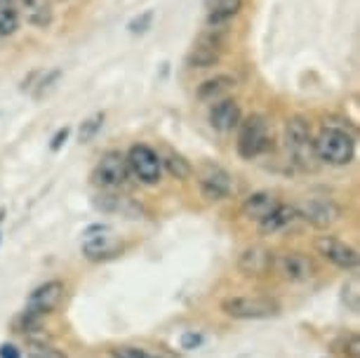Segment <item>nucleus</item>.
Here are the masks:
<instances>
[{
  "label": "nucleus",
  "instance_id": "6",
  "mask_svg": "<svg viewBox=\"0 0 360 358\" xmlns=\"http://www.w3.org/2000/svg\"><path fill=\"white\" fill-rule=\"evenodd\" d=\"M127 167L130 172L137 177L141 184H158L160 177H162V163H160V156L153 151L148 144H134L130 151H127Z\"/></svg>",
  "mask_w": 360,
  "mask_h": 358
},
{
  "label": "nucleus",
  "instance_id": "17",
  "mask_svg": "<svg viewBox=\"0 0 360 358\" xmlns=\"http://www.w3.org/2000/svg\"><path fill=\"white\" fill-rule=\"evenodd\" d=\"M295 219H297L295 205H283L281 203V205H278L266 219L259 222V231L264 236H276V234H281L283 229H288Z\"/></svg>",
  "mask_w": 360,
  "mask_h": 358
},
{
  "label": "nucleus",
  "instance_id": "19",
  "mask_svg": "<svg viewBox=\"0 0 360 358\" xmlns=\"http://www.w3.org/2000/svg\"><path fill=\"white\" fill-rule=\"evenodd\" d=\"M22 8L26 12V19L29 24L38 26V29H47L52 24V5L50 0H26L22 3Z\"/></svg>",
  "mask_w": 360,
  "mask_h": 358
},
{
  "label": "nucleus",
  "instance_id": "21",
  "mask_svg": "<svg viewBox=\"0 0 360 358\" xmlns=\"http://www.w3.org/2000/svg\"><path fill=\"white\" fill-rule=\"evenodd\" d=\"M160 163L162 170H167L176 179H188L193 174V165L184 156H179V153H167L165 158H160Z\"/></svg>",
  "mask_w": 360,
  "mask_h": 358
},
{
  "label": "nucleus",
  "instance_id": "15",
  "mask_svg": "<svg viewBox=\"0 0 360 358\" xmlns=\"http://www.w3.org/2000/svg\"><path fill=\"white\" fill-rule=\"evenodd\" d=\"M278 205H281V200H278L271 191H257L252 196H248L240 210H243V217H245V219L257 222V224H259V222L266 219Z\"/></svg>",
  "mask_w": 360,
  "mask_h": 358
},
{
  "label": "nucleus",
  "instance_id": "24",
  "mask_svg": "<svg viewBox=\"0 0 360 358\" xmlns=\"http://www.w3.org/2000/svg\"><path fill=\"white\" fill-rule=\"evenodd\" d=\"M111 358H158V356L148 354L146 349L139 347H115L111 349Z\"/></svg>",
  "mask_w": 360,
  "mask_h": 358
},
{
  "label": "nucleus",
  "instance_id": "29",
  "mask_svg": "<svg viewBox=\"0 0 360 358\" xmlns=\"http://www.w3.org/2000/svg\"><path fill=\"white\" fill-rule=\"evenodd\" d=\"M0 358H22V351L12 344H0Z\"/></svg>",
  "mask_w": 360,
  "mask_h": 358
},
{
  "label": "nucleus",
  "instance_id": "22",
  "mask_svg": "<svg viewBox=\"0 0 360 358\" xmlns=\"http://www.w3.org/2000/svg\"><path fill=\"white\" fill-rule=\"evenodd\" d=\"M26 358H66V356L59 349H54L52 344H45L43 340H29Z\"/></svg>",
  "mask_w": 360,
  "mask_h": 358
},
{
  "label": "nucleus",
  "instance_id": "23",
  "mask_svg": "<svg viewBox=\"0 0 360 358\" xmlns=\"http://www.w3.org/2000/svg\"><path fill=\"white\" fill-rule=\"evenodd\" d=\"M101 125H104V113H97V116L87 118L83 125H80L78 130V139L83 141V144H87V141H92L94 137H97V132L101 130Z\"/></svg>",
  "mask_w": 360,
  "mask_h": 358
},
{
  "label": "nucleus",
  "instance_id": "2",
  "mask_svg": "<svg viewBox=\"0 0 360 358\" xmlns=\"http://www.w3.org/2000/svg\"><path fill=\"white\" fill-rule=\"evenodd\" d=\"M314 146L318 160L335 167L349 165L353 156H356V139H353V134L337 125H325L321 134L314 137Z\"/></svg>",
  "mask_w": 360,
  "mask_h": 358
},
{
  "label": "nucleus",
  "instance_id": "11",
  "mask_svg": "<svg viewBox=\"0 0 360 358\" xmlns=\"http://www.w3.org/2000/svg\"><path fill=\"white\" fill-rule=\"evenodd\" d=\"M83 255L90 262H101V260H111L115 255H120L123 250V243H120L118 236H113L108 229H99L97 234H87L83 238Z\"/></svg>",
  "mask_w": 360,
  "mask_h": 358
},
{
  "label": "nucleus",
  "instance_id": "12",
  "mask_svg": "<svg viewBox=\"0 0 360 358\" xmlns=\"http://www.w3.org/2000/svg\"><path fill=\"white\" fill-rule=\"evenodd\" d=\"M198 186H200L202 198L210 200V203H217V200H224L231 193V188H233V179H231V174L224 170V167L205 165L200 172Z\"/></svg>",
  "mask_w": 360,
  "mask_h": 358
},
{
  "label": "nucleus",
  "instance_id": "30",
  "mask_svg": "<svg viewBox=\"0 0 360 358\" xmlns=\"http://www.w3.org/2000/svg\"><path fill=\"white\" fill-rule=\"evenodd\" d=\"M66 137H69V127H64V130H59L57 134H54V139H52V151H59L62 148V144L66 141Z\"/></svg>",
  "mask_w": 360,
  "mask_h": 358
},
{
  "label": "nucleus",
  "instance_id": "8",
  "mask_svg": "<svg viewBox=\"0 0 360 358\" xmlns=\"http://www.w3.org/2000/svg\"><path fill=\"white\" fill-rule=\"evenodd\" d=\"M271 269L288 283H307L316 276V264L307 252H281L274 255Z\"/></svg>",
  "mask_w": 360,
  "mask_h": 358
},
{
  "label": "nucleus",
  "instance_id": "31",
  "mask_svg": "<svg viewBox=\"0 0 360 358\" xmlns=\"http://www.w3.org/2000/svg\"><path fill=\"white\" fill-rule=\"evenodd\" d=\"M19 3H26V0H19Z\"/></svg>",
  "mask_w": 360,
  "mask_h": 358
},
{
  "label": "nucleus",
  "instance_id": "3",
  "mask_svg": "<svg viewBox=\"0 0 360 358\" xmlns=\"http://www.w3.org/2000/svg\"><path fill=\"white\" fill-rule=\"evenodd\" d=\"M221 312L236 321H264L281 314V304L262 295H236L221 302Z\"/></svg>",
  "mask_w": 360,
  "mask_h": 358
},
{
  "label": "nucleus",
  "instance_id": "28",
  "mask_svg": "<svg viewBox=\"0 0 360 358\" xmlns=\"http://www.w3.org/2000/svg\"><path fill=\"white\" fill-rule=\"evenodd\" d=\"M200 344H202V335L200 333H193V330H188V333L181 335V349H184V351L198 349Z\"/></svg>",
  "mask_w": 360,
  "mask_h": 358
},
{
  "label": "nucleus",
  "instance_id": "26",
  "mask_svg": "<svg viewBox=\"0 0 360 358\" xmlns=\"http://www.w3.org/2000/svg\"><path fill=\"white\" fill-rule=\"evenodd\" d=\"M342 354L346 358H360V340L356 333L346 335L344 342H342Z\"/></svg>",
  "mask_w": 360,
  "mask_h": 358
},
{
  "label": "nucleus",
  "instance_id": "1",
  "mask_svg": "<svg viewBox=\"0 0 360 358\" xmlns=\"http://www.w3.org/2000/svg\"><path fill=\"white\" fill-rule=\"evenodd\" d=\"M285 148H288L290 160L299 170L314 172L318 167L314 134H311V127L302 116H292L285 123Z\"/></svg>",
  "mask_w": 360,
  "mask_h": 358
},
{
  "label": "nucleus",
  "instance_id": "18",
  "mask_svg": "<svg viewBox=\"0 0 360 358\" xmlns=\"http://www.w3.org/2000/svg\"><path fill=\"white\" fill-rule=\"evenodd\" d=\"M233 87H236V78L224 76L221 73V76L202 80L200 87H198V99L200 101H219V99L226 97Z\"/></svg>",
  "mask_w": 360,
  "mask_h": 358
},
{
  "label": "nucleus",
  "instance_id": "20",
  "mask_svg": "<svg viewBox=\"0 0 360 358\" xmlns=\"http://www.w3.org/2000/svg\"><path fill=\"white\" fill-rule=\"evenodd\" d=\"M19 29V10L15 0H0V38L15 36Z\"/></svg>",
  "mask_w": 360,
  "mask_h": 358
},
{
  "label": "nucleus",
  "instance_id": "5",
  "mask_svg": "<svg viewBox=\"0 0 360 358\" xmlns=\"http://www.w3.org/2000/svg\"><path fill=\"white\" fill-rule=\"evenodd\" d=\"M297 219H304L314 229H330L342 219V205L332 198H304L295 205Z\"/></svg>",
  "mask_w": 360,
  "mask_h": 358
},
{
  "label": "nucleus",
  "instance_id": "10",
  "mask_svg": "<svg viewBox=\"0 0 360 358\" xmlns=\"http://www.w3.org/2000/svg\"><path fill=\"white\" fill-rule=\"evenodd\" d=\"M316 250L323 260H328L337 269H344V271H356L358 269V252L349 243L339 241L335 236H318Z\"/></svg>",
  "mask_w": 360,
  "mask_h": 358
},
{
  "label": "nucleus",
  "instance_id": "13",
  "mask_svg": "<svg viewBox=\"0 0 360 358\" xmlns=\"http://www.w3.org/2000/svg\"><path fill=\"white\" fill-rule=\"evenodd\" d=\"M243 120V113H240V104L231 97H224L219 101H214V106L210 109V125L212 130L226 134V132H233Z\"/></svg>",
  "mask_w": 360,
  "mask_h": 358
},
{
  "label": "nucleus",
  "instance_id": "7",
  "mask_svg": "<svg viewBox=\"0 0 360 358\" xmlns=\"http://www.w3.org/2000/svg\"><path fill=\"white\" fill-rule=\"evenodd\" d=\"M130 177V167L120 151H106L92 170V181L101 188H120Z\"/></svg>",
  "mask_w": 360,
  "mask_h": 358
},
{
  "label": "nucleus",
  "instance_id": "4",
  "mask_svg": "<svg viewBox=\"0 0 360 358\" xmlns=\"http://www.w3.org/2000/svg\"><path fill=\"white\" fill-rule=\"evenodd\" d=\"M269 146H271V127L269 120L262 113H252L245 120H240V125H238V141H236L240 158L245 160L259 158L264 151H269Z\"/></svg>",
  "mask_w": 360,
  "mask_h": 358
},
{
  "label": "nucleus",
  "instance_id": "25",
  "mask_svg": "<svg viewBox=\"0 0 360 358\" xmlns=\"http://www.w3.org/2000/svg\"><path fill=\"white\" fill-rule=\"evenodd\" d=\"M344 302L353 314H358V279H353L344 286Z\"/></svg>",
  "mask_w": 360,
  "mask_h": 358
},
{
  "label": "nucleus",
  "instance_id": "27",
  "mask_svg": "<svg viewBox=\"0 0 360 358\" xmlns=\"http://www.w3.org/2000/svg\"><path fill=\"white\" fill-rule=\"evenodd\" d=\"M151 24H153V10H146L141 17L132 19V22H130V31L132 33H146L148 29H151Z\"/></svg>",
  "mask_w": 360,
  "mask_h": 358
},
{
  "label": "nucleus",
  "instance_id": "14",
  "mask_svg": "<svg viewBox=\"0 0 360 358\" xmlns=\"http://www.w3.org/2000/svg\"><path fill=\"white\" fill-rule=\"evenodd\" d=\"M274 264V252L264 245H250L238 257V269L245 276H266Z\"/></svg>",
  "mask_w": 360,
  "mask_h": 358
},
{
  "label": "nucleus",
  "instance_id": "16",
  "mask_svg": "<svg viewBox=\"0 0 360 358\" xmlns=\"http://www.w3.org/2000/svg\"><path fill=\"white\" fill-rule=\"evenodd\" d=\"M240 8H243V0H205L207 26L226 29V24L240 12Z\"/></svg>",
  "mask_w": 360,
  "mask_h": 358
},
{
  "label": "nucleus",
  "instance_id": "9",
  "mask_svg": "<svg viewBox=\"0 0 360 358\" xmlns=\"http://www.w3.org/2000/svg\"><path fill=\"white\" fill-rule=\"evenodd\" d=\"M64 300V283L62 281H47L43 286H38L26 300L24 314L33 316V319H45L47 314H52L54 309Z\"/></svg>",
  "mask_w": 360,
  "mask_h": 358
}]
</instances>
